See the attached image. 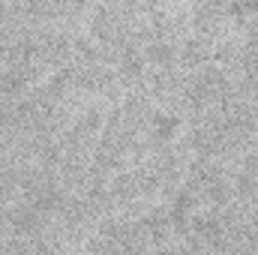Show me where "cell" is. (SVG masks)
<instances>
[{"label": "cell", "instance_id": "7a4b0ae2", "mask_svg": "<svg viewBox=\"0 0 258 255\" xmlns=\"http://www.w3.org/2000/svg\"><path fill=\"white\" fill-rule=\"evenodd\" d=\"M114 30H117V12L102 6V9L96 12V18H93V36H96V39H111Z\"/></svg>", "mask_w": 258, "mask_h": 255}, {"label": "cell", "instance_id": "277c9868", "mask_svg": "<svg viewBox=\"0 0 258 255\" xmlns=\"http://www.w3.org/2000/svg\"><path fill=\"white\" fill-rule=\"evenodd\" d=\"M27 81H30V69L27 66H12L6 75H3V93H18V90H24L27 87Z\"/></svg>", "mask_w": 258, "mask_h": 255}, {"label": "cell", "instance_id": "52a82bcc", "mask_svg": "<svg viewBox=\"0 0 258 255\" xmlns=\"http://www.w3.org/2000/svg\"><path fill=\"white\" fill-rule=\"evenodd\" d=\"M216 24H219V9L201 6V9L195 12V27H198V30H210V27H216Z\"/></svg>", "mask_w": 258, "mask_h": 255}, {"label": "cell", "instance_id": "6da1fadb", "mask_svg": "<svg viewBox=\"0 0 258 255\" xmlns=\"http://www.w3.org/2000/svg\"><path fill=\"white\" fill-rule=\"evenodd\" d=\"M192 231L198 234V237H204V240H219L222 222H219L216 213H204V216H195L192 219Z\"/></svg>", "mask_w": 258, "mask_h": 255}, {"label": "cell", "instance_id": "8992f818", "mask_svg": "<svg viewBox=\"0 0 258 255\" xmlns=\"http://www.w3.org/2000/svg\"><path fill=\"white\" fill-rule=\"evenodd\" d=\"M153 132H156L159 141H168L177 132V117H171V114H153Z\"/></svg>", "mask_w": 258, "mask_h": 255}, {"label": "cell", "instance_id": "3957f363", "mask_svg": "<svg viewBox=\"0 0 258 255\" xmlns=\"http://www.w3.org/2000/svg\"><path fill=\"white\" fill-rule=\"evenodd\" d=\"M207 57H210V45H207V39H189V42L183 45V63L186 66L207 63Z\"/></svg>", "mask_w": 258, "mask_h": 255}, {"label": "cell", "instance_id": "ba28073f", "mask_svg": "<svg viewBox=\"0 0 258 255\" xmlns=\"http://www.w3.org/2000/svg\"><path fill=\"white\" fill-rule=\"evenodd\" d=\"M120 69H123L126 78H135V75L144 72V60H141L138 54H123V66H120Z\"/></svg>", "mask_w": 258, "mask_h": 255}, {"label": "cell", "instance_id": "5b68a950", "mask_svg": "<svg viewBox=\"0 0 258 255\" xmlns=\"http://www.w3.org/2000/svg\"><path fill=\"white\" fill-rule=\"evenodd\" d=\"M177 60V51L168 45V42H153L150 48H147V63L153 66H171Z\"/></svg>", "mask_w": 258, "mask_h": 255}]
</instances>
